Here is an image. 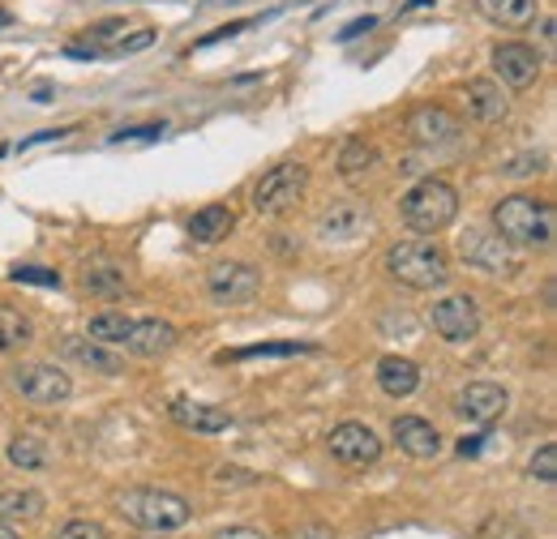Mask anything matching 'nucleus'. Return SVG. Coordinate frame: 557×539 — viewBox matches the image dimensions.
Segmentation results:
<instances>
[{"label": "nucleus", "instance_id": "1", "mask_svg": "<svg viewBox=\"0 0 557 539\" xmlns=\"http://www.w3.org/2000/svg\"><path fill=\"white\" fill-rule=\"evenodd\" d=\"M493 231L510 249H554L557 214L549 202L515 193V198H502V202L493 205Z\"/></svg>", "mask_w": 557, "mask_h": 539}, {"label": "nucleus", "instance_id": "2", "mask_svg": "<svg viewBox=\"0 0 557 539\" xmlns=\"http://www.w3.org/2000/svg\"><path fill=\"white\" fill-rule=\"evenodd\" d=\"M116 510L129 527H138L146 536H168V531H181L189 518H194V505L168 488H129L116 497Z\"/></svg>", "mask_w": 557, "mask_h": 539}, {"label": "nucleus", "instance_id": "3", "mask_svg": "<svg viewBox=\"0 0 557 539\" xmlns=\"http://www.w3.org/2000/svg\"><path fill=\"white\" fill-rule=\"evenodd\" d=\"M386 274L399 283V287H412V291H437L450 283V258L433 245V240H404L386 253Z\"/></svg>", "mask_w": 557, "mask_h": 539}, {"label": "nucleus", "instance_id": "4", "mask_svg": "<svg viewBox=\"0 0 557 539\" xmlns=\"http://www.w3.org/2000/svg\"><path fill=\"white\" fill-rule=\"evenodd\" d=\"M399 214H404V223H408L412 231L437 236V231H446V227L459 218V193H455L446 180L429 176V180L412 185V189L399 198Z\"/></svg>", "mask_w": 557, "mask_h": 539}, {"label": "nucleus", "instance_id": "5", "mask_svg": "<svg viewBox=\"0 0 557 539\" xmlns=\"http://www.w3.org/2000/svg\"><path fill=\"white\" fill-rule=\"evenodd\" d=\"M9 386L35 406H61L73 399V381L61 364H48V360H26L9 373Z\"/></svg>", "mask_w": 557, "mask_h": 539}, {"label": "nucleus", "instance_id": "6", "mask_svg": "<svg viewBox=\"0 0 557 539\" xmlns=\"http://www.w3.org/2000/svg\"><path fill=\"white\" fill-rule=\"evenodd\" d=\"M459 258L488 278H515L519 274V249H510L497 231H485V227H468L459 236Z\"/></svg>", "mask_w": 557, "mask_h": 539}, {"label": "nucleus", "instance_id": "7", "mask_svg": "<svg viewBox=\"0 0 557 539\" xmlns=\"http://www.w3.org/2000/svg\"><path fill=\"white\" fill-rule=\"evenodd\" d=\"M305 189H309V167L305 163H278L271 167L258 185H253V210L258 214H287L292 205L305 198Z\"/></svg>", "mask_w": 557, "mask_h": 539}, {"label": "nucleus", "instance_id": "8", "mask_svg": "<svg viewBox=\"0 0 557 539\" xmlns=\"http://www.w3.org/2000/svg\"><path fill=\"white\" fill-rule=\"evenodd\" d=\"M429 326L446 342H472L481 335V309L472 296H442L429 309Z\"/></svg>", "mask_w": 557, "mask_h": 539}, {"label": "nucleus", "instance_id": "9", "mask_svg": "<svg viewBox=\"0 0 557 539\" xmlns=\"http://www.w3.org/2000/svg\"><path fill=\"white\" fill-rule=\"evenodd\" d=\"M207 291L214 304H245L262 291V270L249 262H214L207 270Z\"/></svg>", "mask_w": 557, "mask_h": 539}, {"label": "nucleus", "instance_id": "10", "mask_svg": "<svg viewBox=\"0 0 557 539\" xmlns=\"http://www.w3.org/2000/svg\"><path fill=\"white\" fill-rule=\"evenodd\" d=\"M373 231V210L364 202H331L318 214V240L326 245H356Z\"/></svg>", "mask_w": 557, "mask_h": 539}, {"label": "nucleus", "instance_id": "11", "mask_svg": "<svg viewBox=\"0 0 557 539\" xmlns=\"http://www.w3.org/2000/svg\"><path fill=\"white\" fill-rule=\"evenodd\" d=\"M326 446H331V459L344 467H373L382 459V437L364 424H339Z\"/></svg>", "mask_w": 557, "mask_h": 539}, {"label": "nucleus", "instance_id": "12", "mask_svg": "<svg viewBox=\"0 0 557 539\" xmlns=\"http://www.w3.org/2000/svg\"><path fill=\"white\" fill-rule=\"evenodd\" d=\"M493 68L502 77V86L510 90H528L541 77V52L528 43H497L493 48Z\"/></svg>", "mask_w": 557, "mask_h": 539}, {"label": "nucleus", "instance_id": "13", "mask_svg": "<svg viewBox=\"0 0 557 539\" xmlns=\"http://www.w3.org/2000/svg\"><path fill=\"white\" fill-rule=\"evenodd\" d=\"M455 406H459V415H463V419H472V424L488 428V424H497V419L506 415L510 394H506L497 381H472V386H463V390H459Z\"/></svg>", "mask_w": 557, "mask_h": 539}, {"label": "nucleus", "instance_id": "14", "mask_svg": "<svg viewBox=\"0 0 557 539\" xmlns=\"http://www.w3.org/2000/svg\"><path fill=\"white\" fill-rule=\"evenodd\" d=\"M61 355L73 360L77 368H86V373H99V377H121L125 373V355H116L112 347H103L95 338H61Z\"/></svg>", "mask_w": 557, "mask_h": 539}, {"label": "nucleus", "instance_id": "15", "mask_svg": "<svg viewBox=\"0 0 557 539\" xmlns=\"http://www.w3.org/2000/svg\"><path fill=\"white\" fill-rule=\"evenodd\" d=\"M129 355H138V360H154V355H168L172 347H176V326L172 322H163V317H141L129 326V335L121 342Z\"/></svg>", "mask_w": 557, "mask_h": 539}, {"label": "nucleus", "instance_id": "16", "mask_svg": "<svg viewBox=\"0 0 557 539\" xmlns=\"http://www.w3.org/2000/svg\"><path fill=\"white\" fill-rule=\"evenodd\" d=\"M391 437H395V446H399L408 459H420V463L442 454V433H437L429 419H420V415H399L395 428H391Z\"/></svg>", "mask_w": 557, "mask_h": 539}, {"label": "nucleus", "instance_id": "17", "mask_svg": "<svg viewBox=\"0 0 557 539\" xmlns=\"http://www.w3.org/2000/svg\"><path fill=\"white\" fill-rule=\"evenodd\" d=\"M408 137H412L417 146H446V141L459 137V121H455L446 108L424 103V108H417V112L408 116Z\"/></svg>", "mask_w": 557, "mask_h": 539}, {"label": "nucleus", "instance_id": "18", "mask_svg": "<svg viewBox=\"0 0 557 539\" xmlns=\"http://www.w3.org/2000/svg\"><path fill=\"white\" fill-rule=\"evenodd\" d=\"M463 108H468V116L476 121V125H497V121H506V95H502V86L497 82H488V77H476V82H468V90H463Z\"/></svg>", "mask_w": 557, "mask_h": 539}, {"label": "nucleus", "instance_id": "19", "mask_svg": "<svg viewBox=\"0 0 557 539\" xmlns=\"http://www.w3.org/2000/svg\"><path fill=\"white\" fill-rule=\"evenodd\" d=\"M377 386L391 399H412L420 390V364L408 355H382L377 360Z\"/></svg>", "mask_w": 557, "mask_h": 539}, {"label": "nucleus", "instance_id": "20", "mask_svg": "<svg viewBox=\"0 0 557 539\" xmlns=\"http://www.w3.org/2000/svg\"><path fill=\"white\" fill-rule=\"evenodd\" d=\"M172 419H176L181 428H189V433H207V437L232 428V415H227L223 406L194 403V399H176V403H172Z\"/></svg>", "mask_w": 557, "mask_h": 539}, {"label": "nucleus", "instance_id": "21", "mask_svg": "<svg viewBox=\"0 0 557 539\" xmlns=\"http://www.w3.org/2000/svg\"><path fill=\"white\" fill-rule=\"evenodd\" d=\"M476 9L502 30H528L541 17V0H476Z\"/></svg>", "mask_w": 557, "mask_h": 539}, {"label": "nucleus", "instance_id": "22", "mask_svg": "<svg viewBox=\"0 0 557 539\" xmlns=\"http://www.w3.org/2000/svg\"><path fill=\"white\" fill-rule=\"evenodd\" d=\"M232 227H236V214H232L227 205H202V210L189 218V240H198V245H219V240L232 236Z\"/></svg>", "mask_w": 557, "mask_h": 539}, {"label": "nucleus", "instance_id": "23", "mask_svg": "<svg viewBox=\"0 0 557 539\" xmlns=\"http://www.w3.org/2000/svg\"><path fill=\"white\" fill-rule=\"evenodd\" d=\"M339 176L356 185V180H364V176H373V167H377V146L369 141V137H348L344 141V150H339Z\"/></svg>", "mask_w": 557, "mask_h": 539}, {"label": "nucleus", "instance_id": "24", "mask_svg": "<svg viewBox=\"0 0 557 539\" xmlns=\"http://www.w3.org/2000/svg\"><path fill=\"white\" fill-rule=\"evenodd\" d=\"M44 510H48V501L35 488H9V492H0V523H35V518H44Z\"/></svg>", "mask_w": 557, "mask_h": 539}, {"label": "nucleus", "instance_id": "25", "mask_svg": "<svg viewBox=\"0 0 557 539\" xmlns=\"http://www.w3.org/2000/svg\"><path fill=\"white\" fill-rule=\"evenodd\" d=\"M4 454H9V463H13L17 472H44V467L52 463V446H48L44 437H35V433H17Z\"/></svg>", "mask_w": 557, "mask_h": 539}, {"label": "nucleus", "instance_id": "26", "mask_svg": "<svg viewBox=\"0 0 557 539\" xmlns=\"http://www.w3.org/2000/svg\"><path fill=\"white\" fill-rule=\"evenodd\" d=\"M82 287H86V296H121L125 287H129V278H125V270L112 266V262H90V266L82 270Z\"/></svg>", "mask_w": 557, "mask_h": 539}, {"label": "nucleus", "instance_id": "27", "mask_svg": "<svg viewBox=\"0 0 557 539\" xmlns=\"http://www.w3.org/2000/svg\"><path fill=\"white\" fill-rule=\"evenodd\" d=\"M129 326H134V317H129V313L108 309V313H95V317L86 322V338H95V342H103V347H116V342H125Z\"/></svg>", "mask_w": 557, "mask_h": 539}, {"label": "nucleus", "instance_id": "28", "mask_svg": "<svg viewBox=\"0 0 557 539\" xmlns=\"http://www.w3.org/2000/svg\"><path fill=\"white\" fill-rule=\"evenodd\" d=\"M30 338H35L30 317H26V313H17V309H9V304H0V355H9V351H17V347H26Z\"/></svg>", "mask_w": 557, "mask_h": 539}, {"label": "nucleus", "instance_id": "29", "mask_svg": "<svg viewBox=\"0 0 557 539\" xmlns=\"http://www.w3.org/2000/svg\"><path fill=\"white\" fill-rule=\"evenodd\" d=\"M305 351H313L309 342H258V347H240V351H223L219 360L227 364V360H258V355H305Z\"/></svg>", "mask_w": 557, "mask_h": 539}, {"label": "nucleus", "instance_id": "30", "mask_svg": "<svg viewBox=\"0 0 557 539\" xmlns=\"http://www.w3.org/2000/svg\"><path fill=\"white\" fill-rule=\"evenodd\" d=\"M528 475L541 479V484H557V446H541L528 463Z\"/></svg>", "mask_w": 557, "mask_h": 539}, {"label": "nucleus", "instance_id": "31", "mask_svg": "<svg viewBox=\"0 0 557 539\" xmlns=\"http://www.w3.org/2000/svg\"><path fill=\"white\" fill-rule=\"evenodd\" d=\"M57 539H108V531H103V523L73 518V523H65V527H61V536H57Z\"/></svg>", "mask_w": 557, "mask_h": 539}, {"label": "nucleus", "instance_id": "32", "mask_svg": "<svg viewBox=\"0 0 557 539\" xmlns=\"http://www.w3.org/2000/svg\"><path fill=\"white\" fill-rule=\"evenodd\" d=\"M13 278L17 283H39V287H61V274L57 270H39V266H17Z\"/></svg>", "mask_w": 557, "mask_h": 539}, {"label": "nucleus", "instance_id": "33", "mask_svg": "<svg viewBox=\"0 0 557 539\" xmlns=\"http://www.w3.org/2000/svg\"><path fill=\"white\" fill-rule=\"evenodd\" d=\"M292 539H339L326 523H309V527H300V531H292Z\"/></svg>", "mask_w": 557, "mask_h": 539}, {"label": "nucleus", "instance_id": "34", "mask_svg": "<svg viewBox=\"0 0 557 539\" xmlns=\"http://www.w3.org/2000/svg\"><path fill=\"white\" fill-rule=\"evenodd\" d=\"M150 43H154V30H138L134 39H121V52H141V48H150ZM121 52H116V57H121Z\"/></svg>", "mask_w": 557, "mask_h": 539}, {"label": "nucleus", "instance_id": "35", "mask_svg": "<svg viewBox=\"0 0 557 539\" xmlns=\"http://www.w3.org/2000/svg\"><path fill=\"white\" fill-rule=\"evenodd\" d=\"M210 539H267L258 527H223V531H214Z\"/></svg>", "mask_w": 557, "mask_h": 539}, {"label": "nucleus", "instance_id": "36", "mask_svg": "<svg viewBox=\"0 0 557 539\" xmlns=\"http://www.w3.org/2000/svg\"><path fill=\"white\" fill-rule=\"evenodd\" d=\"M373 26H377L373 17H356V22H348V26H344V35H339V39L348 43V39H356V35H364V30H373Z\"/></svg>", "mask_w": 557, "mask_h": 539}, {"label": "nucleus", "instance_id": "37", "mask_svg": "<svg viewBox=\"0 0 557 539\" xmlns=\"http://www.w3.org/2000/svg\"><path fill=\"white\" fill-rule=\"evenodd\" d=\"M214 479H219V484H253V475L249 472H227V467H219Z\"/></svg>", "mask_w": 557, "mask_h": 539}, {"label": "nucleus", "instance_id": "38", "mask_svg": "<svg viewBox=\"0 0 557 539\" xmlns=\"http://www.w3.org/2000/svg\"><path fill=\"white\" fill-rule=\"evenodd\" d=\"M536 167H541V159H523V163H510L506 176H536Z\"/></svg>", "mask_w": 557, "mask_h": 539}, {"label": "nucleus", "instance_id": "39", "mask_svg": "<svg viewBox=\"0 0 557 539\" xmlns=\"http://www.w3.org/2000/svg\"><path fill=\"white\" fill-rule=\"evenodd\" d=\"M163 134V125H146V129H121L116 141H125V137H159Z\"/></svg>", "mask_w": 557, "mask_h": 539}, {"label": "nucleus", "instance_id": "40", "mask_svg": "<svg viewBox=\"0 0 557 539\" xmlns=\"http://www.w3.org/2000/svg\"><path fill=\"white\" fill-rule=\"evenodd\" d=\"M481 446H485L481 437H472V441L463 437V441H459V454H463V459H476V454H481Z\"/></svg>", "mask_w": 557, "mask_h": 539}, {"label": "nucleus", "instance_id": "41", "mask_svg": "<svg viewBox=\"0 0 557 539\" xmlns=\"http://www.w3.org/2000/svg\"><path fill=\"white\" fill-rule=\"evenodd\" d=\"M554 30H557L554 17H545V22H541V39H545V48H554V39H557Z\"/></svg>", "mask_w": 557, "mask_h": 539}, {"label": "nucleus", "instance_id": "42", "mask_svg": "<svg viewBox=\"0 0 557 539\" xmlns=\"http://www.w3.org/2000/svg\"><path fill=\"white\" fill-rule=\"evenodd\" d=\"M0 539H17V531H13V523H0Z\"/></svg>", "mask_w": 557, "mask_h": 539}, {"label": "nucleus", "instance_id": "43", "mask_svg": "<svg viewBox=\"0 0 557 539\" xmlns=\"http://www.w3.org/2000/svg\"><path fill=\"white\" fill-rule=\"evenodd\" d=\"M4 22H9V13H0V26H4Z\"/></svg>", "mask_w": 557, "mask_h": 539}, {"label": "nucleus", "instance_id": "44", "mask_svg": "<svg viewBox=\"0 0 557 539\" xmlns=\"http://www.w3.org/2000/svg\"><path fill=\"white\" fill-rule=\"evenodd\" d=\"M146 539H168V536H146Z\"/></svg>", "mask_w": 557, "mask_h": 539}]
</instances>
